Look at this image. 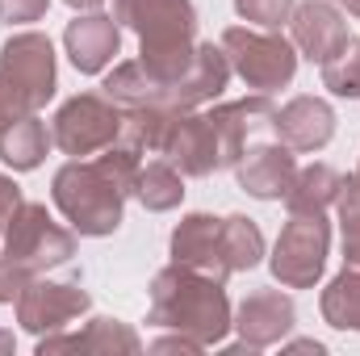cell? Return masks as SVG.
<instances>
[{"label":"cell","mask_w":360,"mask_h":356,"mask_svg":"<svg viewBox=\"0 0 360 356\" xmlns=\"http://www.w3.org/2000/svg\"><path fill=\"white\" fill-rule=\"evenodd\" d=\"M222 285L226 281L172 260L168 268H160L155 281H151L147 323L180 331V336L197 340L201 348L222 344L231 336V327H235V310H231V298H226Z\"/></svg>","instance_id":"cell-1"},{"label":"cell","mask_w":360,"mask_h":356,"mask_svg":"<svg viewBox=\"0 0 360 356\" xmlns=\"http://www.w3.org/2000/svg\"><path fill=\"white\" fill-rule=\"evenodd\" d=\"M51 197L68 227L89 239L113 235L126 218V193L101 168V160H68L51 180Z\"/></svg>","instance_id":"cell-2"},{"label":"cell","mask_w":360,"mask_h":356,"mask_svg":"<svg viewBox=\"0 0 360 356\" xmlns=\"http://www.w3.org/2000/svg\"><path fill=\"white\" fill-rule=\"evenodd\" d=\"M222 51H226L231 72L256 92H276L297 76V46L276 30L231 25L222 34Z\"/></svg>","instance_id":"cell-3"},{"label":"cell","mask_w":360,"mask_h":356,"mask_svg":"<svg viewBox=\"0 0 360 356\" xmlns=\"http://www.w3.org/2000/svg\"><path fill=\"white\" fill-rule=\"evenodd\" d=\"M331 252V222L327 214H289L272 243L269 268L281 289H314Z\"/></svg>","instance_id":"cell-4"},{"label":"cell","mask_w":360,"mask_h":356,"mask_svg":"<svg viewBox=\"0 0 360 356\" xmlns=\"http://www.w3.org/2000/svg\"><path fill=\"white\" fill-rule=\"evenodd\" d=\"M0 243H4V256L8 260L30 268L34 276L46 272V268L68 265L76 256V231L63 227V222H55L42 201H21L17 214L8 218Z\"/></svg>","instance_id":"cell-5"},{"label":"cell","mask_w":360,"mask_h":356,"mask_svg":"<svg viewBox=\"0 0 360 356\" xmlns=\"http://www.w3.org/2000/svg\"><path fill=\"white\" fill-rule=\"evenodd\" d=\"M117 130H122V105H113L105 92H76L59 105L51 122V143L63 155L80 160V155H96L113 147Z\"/></svg>","instance_id":"cell-6"},{"label":"cell","mask_w":360,"mask_h":356,"mask_svg":"<svg viewBox=\"0 0 360 356\" xmlns=\"http://www.w3.org/2000/svg\"><path fill=\"white\" fill-rule=\"evenodd\" d=\"M117 25L139 34V55L180 51L197 42V8L193 0H113Z\"/></svg>","instance_id":"cell-7"},{"label":"cell","mask_w":360,"mask_h":356,"mask_svg":"<svg viewBox=\"0 0 360 356\" xmlns=\"http://www.w3.org/2000/svg\"><path fill=\"white\" fill-rule=\"evenodd\" d=\"M0 76L21 92V101L38 113L55 89H59V72H55V46L46 34L38 30H21L0 46Z\"/></svg>","instance_id":"cell-8"},{"label":"cell","mask_w":360,"mask_h":356,"mask_svg":"<svg viewBox=\"0 0 360 356\" xmlns=\"http://www.w3.org/2000/svg\"><path fill=\"white\" fill-rule=\"evenodd\" d=\"M155 155L168 160L172 168H180L184 177H210V172L222 168L218 143H214V126L197 109H164Z\"/></svg>","instance_id":"cell-9"},{"label":"cell","mask_w":360,"mask_h":356,"mask_svg":"<svg viewBox=\"0 0 360 356\" xmlns=\"http://www.w3.org/2000/svg\"><path fill=\"white\" fill-rule=\"evenodd\" d=\"M17 323L30 331V336H55L63 331L72 319L89 314L92 298L80 285H68V281H42V276H30V285L17 293Z\"/></svg>","instance_id":"cell-10"},{"label":"cell","mask_w":360,"mask_h":356,"mask_svg":"<svg viewBox=\"0 0 360 356\" xmlns=\"http://www.w3.org/2000/svg\"><path fill=\"white\" fill-rule=\"evenodd\" d=\"M272 101L269 92H256V96H243V101H222V105H214L205 117H210V126H214V143H218V160H222V168H235L239 160H243V151H248V139L269 122L272 126Z\"/></svg>","instance_id":"cell-11"},{"label":"cell","mask_w":360,"mask_h":356,"mask_svg":"<svg viewBox=\"0 0 360 356\" xmlns=\"http://www.w3.org/2000/svg\"><path fill=\"white\" fill-rule=\"evenodd\" d=\"M297 323V310H293V298L281 293V289H256L239 302L235 310V331H239V344L248 348H272L281 344Z\"/></svg>","instance_id":"cell-12"},{"label":"cell","mask_w":360,"mask_h":356,"mask_svg":"<svg viewBox=\"0 0 360 356\" xmlns=\"http://www.w3.org/2000/svg\"><path fill=\"white\" fill-rule=\"evenodd\" d=\"M289 34L293 46L310 59V63H327L344 42H348V21L335 8V0H302L289 13Z\"/></svg>","instance_id":"cell-13"},{"label":"cell","mask_w":360,"mask_h":356,"mask_svg":"<svg viewBox=\"0 0 360 356\" xmlns=\"http://www.w3.org/2000/svg\"><path fill=\"white\" fill-rule=\"evenodd\" d=\"M168 252L176 265H188L197 272H210L218 281L231 276V265H226V248H222V218L214 214H184L168 239Z\"/></svg>","instance_id":"cell-14"},{"label":"cell","mask_w":360,"mask_h":356,"mask_svg":"<svg viewBox=\"0 0 360 356\" xmlns=\"http://www.w3.org/2000/svg\"><path fill=\"white\" fill-rule=\"evenodd\" d=\"M272 130L289 151H323L335 139V109L323 96H293L272 113Z\"/></svg>","instance_id":"cell-15"},{"label":"cell","mask_w":360,"mask_h":356,"mask_svg":"<svg viewBox=\"0 0 360 356\" xmlns=\"http://www.w3.org/2000/svg\"><path fill=\"white\" fill-rule=\"evenodd\" d=\"M63 46L80 76H101L122 51V25L117 17H105V13H80L76 21H68Z\"/></svg>","instance_id":"cell-16"},{"label":"cell","mask_w":360,"mask_h":356,"mask_svg":"<svg viewBox=\"0 0 360 356\" xmlns=\"http://www.w3.org/2000/svg\"><path fill=\"white\" fill-rule=\"evenodd\" d=\"M297 160L285 143H256L243 151V160L235 164V180L248 197L256 201H281L293 184Z\"/></svg>","instance_id":"cell-17"},{"label":"cell","mask_w":360,"mask_h":356,"mask_svg":"<svg viewBox=\"0 0 360 356\" xmlns=\"http://www.w3.org/2000/svg\"><path fill=\"white\" fill-rule=\"evenodd\" d=\"M51 352H96V356H113V352H143V340L130 323L122 319H89V327L80 336H42L38 340V356Z\"/></svg>","instance_id":"cell-18"},{"label":"cell","mask_w":360,"mask_h":356,"mask_svg":"<svg viewBox=\"0 0 360 356\" xmlns=\"http://www.w3.org/2000/svg\"><path fill=\"white\" fill-rule=\"evenodd\" d=\"M340 172L331 164H310V168H297L289 193L281 197L289 214H327L335 205V193H340Z\"/></svg>","instance_id":"cell-19"},{"label":"cell","mask_w":360,"mask_h":356,"mask_svg":"<svg viewBox=\"0 0 360 356\" xmlns=\"http://www.w3.org/2000/svg\"><path fill=\"white\" fill-rule=\"evenodd\" d=\"M46 147H51V130L38 113H25L17 117L4 134H0V160L13 168V172H34L42 160H46Z\"/></svg>","instance_id":"cell-20"},{"label":"cell","mask_w":360,"mask_h":356,"mask_svg":"<svg viewBox=\"0 0 360 356\" xmlns=\"http://www.w3.org/2000/svg\"><path fill=\"white\" fill-rule=\"evenodd\" d=\"M134 197L143 201V210H151V214H168V210H176L180 201H184V172L172 168L168 160H147L143 168H139V184H134Z\"/></svg>","instance_id":"cell-21"},{"label":"cell","mask_w":360,"mask_h":356,"mask_svg":"<svg viewBox=\"0 0 360 356\" xmlns=\"http://www.w3.org/2000/svg\"><path fill=\"white\" fill-rule=\"evenodd\" d=\"M319 306L335 331H360V268L344 265V272H335L327 281Z\"/></svg>","instance_id":"cell-22"},{"label":"cell","mask_w":360,"mask_h":356,"mask_svg":"<svg viewBox=\"0 0 360 356\" xmlns=\"http://www.w3.org/2000/svg\"><path fill=\"white\" fill-rule=\"evenodd\" d=\"M222 248H226L231 272H252L264 260V231L248 214H231L222 218Z\"/></svg>","instance_id":"cell-23"},{"label":"cell","mask_w":360,"mask_h":356,"mask_svg":"<svg viewBox=\"0 0 360 356\" xmlns=\"http://www.w3.org/2000/svg\"><path fill=\"white\" fill-rule=\"evenodd\" d=\"M323 89L331 92V96L360 101V38L348 34V42L323 63Z\"/></svg>","instance_id":"cell-24"},{"label":"cell","mask_w":360,"mask_h":356,"mask_svg":"<svg viewBox=\"0 0 360 356\" xmlns=\"http://www.w3.org/2000/svg\"><path fill=\"white\" fill-rule=\"evenodd\" d=\"M335 214H340V231H344V265L360 268V177L340 180V193H335V205H331Z\"/></svg>","instance_id":"cell-25"},{"label":"cell","mask_w":360,"mask_h":356,"mask_svg":"<svg viewBox=\"0 0 360 356\" xmlns=\"http://www.w3.org/2000/svg\"><path fill=\"white\" fill-rule=\"evenodd\" d=\"M297 0H235V13L252 25H264V30H281L289 21Z\"/></svg>","instance_id":"cell-26"},{"label":"cell","mask_w":360,"mask_h":356,"mask_svg":"<svg viewBox=\"0 0 360 356\" xmlns=\"http://www.w3.org/2000/svg\"><path fill=\"white\" fill-rule=\"evenodd\" d=\"M46 8H51V0H0V21H8V25L42 21Z\"/></svg>","instance_id":"cell-27"},{"label":"cell","mask_w":360,"mask_h":356,"mask_svg":"<svg viewBox=\"0 0 360 356\" xmlns=\"http://www.w3.org/2000/svg\"><path fill=\"white\" fill-rule=\"evenodd\" d=\"M30 268H21L17 260H8V256H0V302H17V293L30 285Z\"/></svg>","instance_id":"cell-28"},{"label":"cell","mask_w":360,"mask_h":356,"mask_svg":"<svg viewBox=\"0 0 360 356\" xmlns=\"http://www.w3.org/2000/svg\"><path fill=\"white\" fill-rule=\"evenodd\" d=\"M25 113H34V109L21 101V92H17L8 80H4V76H0V134H4L17 117H25Z\"/></svg>","instance_id":"cell-29"},{"label":"cell","mask_w":360,"mask_h":356,"mask_svg":"<svg viewBox=\"0 0 360 356\" xmlns=\"http://www.w3.org/2000/svg\"><path fill=\"white\" fill-rule=\"evenodd\" d=\"M21 201H25V197H21V184L0 172V239H4V227H8V218L17 214V205H21Z\"/></svg>","instance_id":"cell-30"},{"label":"cell","mask_w":360,"mask_h":356,"mask_svg":"<svg viewBox=\"0 0 360 356\" xmlns=\"http://www.w3.org/2000/svg\"><path fill=\"white\" fill-rule=\"evenodd\" d=\"M151 352H205L197 340H188V336H180V331H172V336H164V340H155L151 344Z\"/></svg>","instance_id":"cell-31"},{"label":"cell","mask_w":360,"mask_h":356,"mask_svg":"<svg viewBox=\"0 0 360 356\" xmlns=\"http://www.w3.org/2000/svg\"><path fill=\"white\" fill-rule=\"evenodd\" d=\"M63 4H72L76 13H96V8H101L105 0H63Z\"/></svg>","instance_id":"cell-32"},{"label":"cell","mask_w":360,"mask_h":356,"mask_svg":"<svg viewBox=\"0 0 360 356\" xmlns=\"http://www.w3.org/2000/svg\"><path fill=\"white\" fill-rule=\"evenodd\" d=\"M4 352H13V331L8 327H0V356Z\"/></svg>","instance_id":"cell-33"},{"label":"cell","mask_w":360,"mask_h":356,"mask_svg":"<svg viewBox=\"0 0 360 356\" xmlns=\"http://www.w3.org/2000/svg\"><path fill=\"white\" fill-rule=\"evenodd\" d=\"M297 352H323V344H314V340H302V344H293Z\"/></svg>","instance_id":"cell-34"},{"label":"cell","mask_w":360,"mask_h":356,"mask_svg":"<svg viewBox=\"0 0 360 356\" xmlns=\"http://www.w3.org/2000/svg\"><path fill=\"white\" fill-rule=\"evenodd\" d=\"M344 4H348V13H352V17H360V0H344Z\"/></svg>","instance_id":"cell-35"},{"label":"cell","mask_w":360,"mask_h":356,"mask_svg":"<svg viewBox=\"0 0 360 356\" xmlns=\"http://www.w3.org/2000/svg\"><path fill=\"white\" fill-rule=\"evenodd\" d=\"M356 177H360V168H356Z\"/></svg>","instance_id":"cell-36"}]
</instances>
